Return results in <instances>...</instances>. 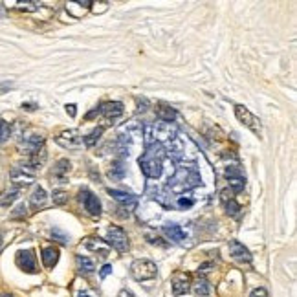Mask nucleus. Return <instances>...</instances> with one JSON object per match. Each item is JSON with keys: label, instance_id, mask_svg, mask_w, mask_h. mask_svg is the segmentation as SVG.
I'll return each mask as SVG.
<instances>
[{"label": "nucleus", "instance_id": "f257e3e1", "mask_svg": "<svg viewBox=\"0 0 297 297\" xmlns=\"http://www.w3.org/2000/svg\"><path fill=\"white\" fill-rule=\"evenodd\" d=\"M202 184L200 171L195 163H182L176 169V172L167 180V191L172 195H182L186 191H191Z\"/></svg>", "mask_w": 297, "mask_h": 297}, {"label": "nucleus", "instance_id": "f03ea898", "mask_svg": "<svg viewBox=\"0 0 297 297\" xmlns=\"http://www.w3.org/2000/svg\"><path fill=\"white\" fill-rule=\"evenodd\" d=\"M165 147L161 143H152L145 147V152L140 156L138 163L141 167V172L151 180H156L163 172V160H165Z\"/></svg>", "mask_w": 297, "mask_h": 297}, {"label": "nucleus", "instance_id": "7ed1b4c3", "mask_svg": "<svg viewBox=\"0 0 297 297\" xmlns=\"http://www.w3.org/2000/svg\"><path fill=\"white\" fill-rule=\"evenodd\" d=\"M165 147V154L167 156H171L174 161H184V160H195V152H197V147L193 145L189 138L186 136H176L169 140L167 143H163Z\"/></svg>", "mask_w": 297, "mask_h": 297}, {"label": "nucleus", "instance_id": "20e7f679", "mask_svg": "<svg viewBox=\"0 0 297 297\" xmlns=\"http://www.w3.org/2000/svg\"><path fill=\"white\" fill-rule=\"evenodd\" d=\"M131 275L134 281L138 282H145V281H152L156 279L158 275V268L156 264L149 259H136V261L131 264Z\"/></svg>", "mask_w": 297, "mask_h": 297}, {"label": "nucleus", "instance_id": "39448f33", "mask_svg": "<svg viewBox=\"0 0 297 297\" xmlns=\"http://www.w3.org/2000/svg\"><path fill=\"white\" fill-rule=\"evenodd\" d=\"M106 244L112 246L116 252L120 253H125L129 250V237H127V233L123 227L120 226H110L108 227V231H106Z\"/></svg>", "mask_w": 297, "mask_h": 297}, {"label": "nucleus", "instance_id": "423d86ee", "mask_svg": "<svg viewBox=\"0 0 297 297\" xmlns=\"http://www.w3.org/2000/svg\"><path fill=\"white\" fill-rule=\"evenodd\" d=\"M235 116H237V120L241 121L242 125L248 127L250 131L255 134V136L261 138L262 136V125H261V120L259 117H255L252 114V112L248 110L244 105H235Z\"/></svg>", "mask_w": 297, "mask_h": 297}, {"label": "nucleus", "instance_id": "0eeeda50", "mask_svg": "<svg viewBox=\"0 0 297 297\" xmlns=\"http://www.w3.org/2000/svg\"><path fill=\"white\" fill-rule=\"evenodd\" d=\"M55 141L59 143L61 147H63V149H70V151H77V149H81V147L85 145L81 132L76 131V129L61 132L59 136L55 138Z\"/></svg>", "mask_w": 297, "mask_h": 297}, {"label": "nucleus", "instance_id": "6e6552de", "mask_svg": "<svg viewBox=\"0 0 297 297\" xmlns=\"http://www.w3.org/2000/svg\"><path fill=\"white\" fill-rule=\"evenodd\" d=\"M191 275L187 272H174L172 273V279H171V286H172V293L174 295H184L191 290Z\"/></svg>", "mask_w": 297, "mask_h": 297}, {"label": "nucleus", "instance_id": "1a4fd4ad", "mask_svg": "<svg viewBox=\"0 0 297 297\" xmlns=\"http://www.w3.org/2000/svg\"><path fill=\"white\" fill-rule=\"evenodd\" d=\"M79 200L83 202V206L88 211V215H92V217H99L101 215V202L94 193H90L88 189H81Z\"/></svg>", "mask_w": 297, "mask_h": 297}, {"label": "nucleus", "instance_id": "9d476101", "mask_svg": "<svg viewBox=\"0 0 297 297\" xmlns=\"http://www.w3.org/2000/svg\"><path fill=\"white\" fill-rule=\"evenodd\" d=\"M17 264L20 270H24L26 273H35L37 272V259L33 250H22L17 253Z\"/></svg>", "mask_w": 297, "mask_h": 297}, {"label": "nucleus", "instance_id": "9b49d317", "mask_svg": "<svg viewBox=\"0 0 297 297\" xmlns=\"http://www.w3.org/2000/svg\"><path fill=\"white\" fill-rule=\"evenodd\" d=\"M10 176H11V182L17 184V186H30V184L35 182V172L30 171L28 167H20V165L11 169Z\"/></svg>", "mask_w": 297, "mask_h": 297}, {"label": "nucleus", "instance_id": "f8f14e48", "mask_svg": "<svg viewBox=\"0 0 297 297\" xmlns=\"http://www.w3.org/2000/svg\"><path fill=\"white\" fill-rule=\"evenodd\" d=\"M229 255H231L235 261L239 262H252V253H250V250H248L242 242L239 241H231L229 242Z\"/></svg>", "mask_w": 297, "mask_h": 297}, {"label": "nucleus", "instance_id": "ddd939ff", "mask_svg": "<svg viewBox=\"0 0 297 297\" xmlns=\"http://www.w3.org/2000/svg\"><path fill=\"white\" fill-rule=\"evenodd\" d=\"M42 143H44V138L40 136V134H28V136H24V140H22V143H20V147L24 149L28 154H37V152L40 151V147H42Z\"/></svg>", "mask_w": 297, "mask_h": 297}, {"label": "nucleus", "instance_id": "4468645a", "mask_svg": "<svg viewBox=\"0 0 297 297\" xmlns=\"http://www.w3.org/2000/svg\"><path fill=\"white\" fill-rule=\"evenodd\" d=\"M99 114H103L106 120H117L120 116H123V103H120V101L103 103L99 106Z\"/></svg>", "mask_w": 297, "mask_h": 297}, {"label": "nucleus", "instance_id": "2eb2a0df", "mask_svg": "<svg viewBox=\"0 0 297 297\" xmlns=\"http://www.w3.org/2000/svg\"><path fill=\"white\" fill-rule=\"evenodd\" d=\"M154 110H156V117L160 121H163V123H172L178 116L176 108H172V106L167 105V103H158Z\"/></svg>", "mask_w": 297, "mask_h": 297}, {"label": "nucleus", "instance_id": "dca6fc26", "mask_svg": "<svg viewBox=\"0 0 297 297\" xmlns=\"http://www.w3.org/2000/svg\"><path fill=\"white\" fill-rule=\"evenodd\" d=\"M161 231H163V235L172 242L186 241V231H184L178 224H165V226H161Z\"/></svg>", "mask_w": 297, "mask_h": 297}, {"label": "nucleus", "instance_id": "f3484780", "mask_svg": "<svg viewBox=\"0 0 297 297\" xmlns=\"http://www.w3.org/2000/svg\"><path fill=\"white\" fill-rule=\"evenodd\" d=\"M42 264H44L46 268H53L59 262V250L57 248H53V246H48V248H44L42 250Z\"/></svg>", "mask_w": 297, "mask_h": 297}, {"label": "nucleus", "instance_id": "a211bd4d", "mask_svg": "<svg viewBox=\"0 0 297 297\" xmlns=\"http://www.w3.org/2000/svg\"><path fill=\"white\" fill-rule=\"evenodd\" d=\"M86 248H88V250H92V252H97L103 259L108 257V253H110L108 246H106V244L101 241V239H94V237L86 239Z\"/></svg>", "mask_w": 297, "mask_h": 297}, {"label": "nucleus", "instance_id": "6ab92c4d", "mask_svg": "<svg viewBox=\"0 0 297 297\" xmlns=\"http://www.w3.org/2000/svg\"><path fill=\"white\" fill-rule=\"evenodd\" d=\"M30 204H31V207H33V209H40V207H44V204H46V191L40 186H37L35 189H33V193H31V197H30Z\"/></svg>", "mask_w": 297, "mask_h": 297}, {"label": "nucleus", "instance_id": "aec40b11", "mask_svg": "<svg viewBox=\"0 0 297 297\" xmlns=\"http://www.w3.org/2000/svg\"><path fill=\"white\" fill-rule=\"evenodd\" d=\"M125 174H127V167L121 160L114 161L110 165V169H108V178H110V180H123Z\"/></svg>", "mask_w": 297, "mask_h": 297}, {"label": "nucleus", "instance_id": "412c9836", "mask_svg": "<svg viewBox=\"0 0 297 297\" xmlns=\"http://www.w3.org/2000/svg\"><path fill=\"white\" fill-rule=\"evenodd\" d=\"M191 288H193V292H195V295H197V297H206V295H209V292H211L209 282H207L204 277H200L198 281L193 282Z\"/></svg>", "mask_w": 297, "mask_h": 297}, {"label": "nucleus", "instance_id": "4be33fe9", "mask_svg": "<svg viewBox=\"0 0 297 297\" xmlns=\"http://www.w3.org/2000/svg\"><path fill=\"white\" fill-rule=\"evenodd\" d=\"M76 262H77V268H79V272L85 273V275H88V273H94V270H96V264H94V261H92V259H88V257L77 255Z\"/></svg>", "mask_w": 297, "mask_h": 297}, {"label": "nucleus", "instance_id": "5701e85b", "mask_svg": "<svg viewBox=\"0 0 297 297\" xmlns=\"http://www.w3.org/2000/svg\"><path fill=\"white\" fill-rule=\"evenodd\" d=\"M108 195H110L114 200L121 202V204H134L136 197L132 193H125V191H117V189H108Z\"/></svg>", "mask_w": 297, "mask_h": 297}, {"label": "nucleus", "instance_id": "b1692460", "mask_svg": "<svg viewBox=\"0 0 297 297\" xmlns=\"http://www.w3.org/2000/svg\"><path fill=\"white\" fill-rule=\"evenodd\" d=\"M70 167H72V163L68 160H65V158H63V160H59L55 163V167H53V176L59 178V180H63V178H65L68 172H70Z\"/></svg>", "mask_w": 297, "mask_h": 297}, {"label": "nucleus", "instance_id": "393cba45", "mask_svg": "<svg viewBox=\"0 0 297 297\" xmlns=\"http://www.w3.org/2000/svg\"><path fill=\"white\" fill-rule=\"evenodd\" d=\"M103 131H105L103 127H96V129H94V131H92L88 136L83 138V141H85V147H94V145H96L97 141H99V138L103 136Z\"/></svg>", "mask_w": 297, "mask_h": 297}, {"label": "nucleus", "instance_id": "a878e982", "mask_svg": "<svg viewBox=\"0 0 297 297\" xmlns=\"http://www.w3.org/2000/svg\"><path fill=\"white\" fill-rule=\"evenodd\" d=\"M17 197H19V189H11V191H8V193H4V195H2V198H0V204H2L4 207H8V206H11V204L17 200Z\"/></svg>", "mask_w": 297, "mask_h": 297}, {"label": "nucleus", "instance_id": "bb28decb", "mask_svg": "<svg viewBox=\"0 0 297 297\" xmlns=\"http://www.w3.org/2000/svg\"><path fill=\"white\" fill-rule=\"evenodd\" d=\"M226 211H227V215H229V217H239V215H241V211H242V207H241V204H237V202H235V198H231V200L226 202Z\"/></svg>", "mask_w": 297, "mask_h": 297}, {"label": "nucleus", "instance_id": "cd10ccee", "mask_svg": "<svg viewBox=\"0 0 297 297\" xmlns=\"http://www.w3.org/2000/svg\"><path fill=\"white\" fill-rule=\"evenodd\" d=\"M246 186V178H229V191L235 195V193H241Z\"/></svg>", "mask_w": 297, "mask_h": 297}, {"label": "nucleus", "instance_id": "c85d7f7f", "mask_svg": "<svg viewBox=\"0 0 297 297\" xmlns=\"http://www.w3.org/2000/svg\"><path fill=\"white\" fill-rule=\"evenodd\" d=\"M10 134H11L10 123H8V121H4V120H0V145H2V143H4V141L10 138Z\"/></svg>", "mask_w": 297, "mask_h": 297}, {"label": "nucleus", "instance_id": "c756f323", "mask_svg": "<svg viewBox=\"0 0 297 297\" xmlns=\"http://www.w3.org/2000/svg\"><path fill=\"white\" fill-rule=\"evenodd\" d=\"M66 202H68V193L63 191V189L53 191V204H55V206H65Z\"/></svg>", "mask_w": 297, "mask_h": 297}, {"label": "nucleus", "instance_id": "7c9ffc66", "mask_svg": "<svg viewBox=\"0 0 297 297\" xmlns=\"http://www.w3.org/2000/svg\"><path fill=\"white\" fill-rule=\"evenodd\" d=\"M15 8L20 11H37L39 4L37 2H15Z\"/></svg>", "mask_w": 297, "mask_h": 297}, {"label": "nucleus", "instance_id": "2f4dec72", "mask_svg": "<svg viewBox=\"0 0 297 297\" xmlns=\"http://www.w3.org/2000/svg\"><path fill=\"white\" fill-rule=\"evenodd\" d=\"M226 176L227 178H246L239 165H229V167H227V169H226Z\"/></svg>", "mask_w": 297, "mask_h": 297}, {"label": "nucleus", "instance_id": "473e14b6", "mask_svg": "<svg viewBox=\"0 0 297 297\" xmlns=\"http://www.w3.org/2000/svg\"><path fill=\"white\" fill-rule=\"evenodd\" d=\"M193 204H195V200H193V198H184V197L178 198V202H176V206L180 207V209H189Z\"/></svg>", "mask_w": 297, "mask_h": 297}, {"label": "nucleus", "instance_id": "72a5a7b5", "mask_svg": "<svg viewBox=\"0 0 297 297\" xmlns=\"http://www.w3.org/2000/svg\"><path fill=\"white\" fill-rule=\"evenodd\" d=\"M51 235H53L55 239H59V242H63V244H66V242H68V237H66L65 233L61 231L59 227H53V229H51Z\"/></svg>", "mask_w": 297, "mask_h": 297}, {"label": "nucleus", "instance_id": "f704fd0d", "mask_svg": "<svg viewBox=\"0 0 297 297\" xmlns=\"http://www.w3.org/2000/svg\"><path fill=\"white\" fill-rule=\"evenodd\" d=\"M110 273H112V266H110V264H105V266L101 268L99 277H101V279H105V277H108V275H110Z\"/></svg>", "mask_w": 297, "mask_h": 297}, {"label": "nucleus", "instance_id": "c9c22d12", "mask_svg": "<svg viewBox=\"0 0 297 297\" xmlns=\"http://www.w3.org/2000/svg\"><path fill=\"white\" fill-rule=\"evenodd\" d=\"M250 297H268V292H266V288H255L252 292V295Z\"/></svg>", "mask_w": 297, "mask_h": 297}, {"label": "nucleus", "instance_id": "e433bc0d", "mask_svg": "<svg viewBox=\"0 0 297 297\" xmlns=\"http://www.w3.org/2000/svg\"><path fill=\"white\" fill-rule=\"evenodd\" d=\"M147 106H149V101H147L145 97H141V99L138 101V110H140V112H145Z\"/></svg>", "mask_w": 297, "mask_h": 297}, {"label": "nucleus", "instance_id": "4c0bfd02", "mask_svg": "<svg viewBox=\"0 0 297 297\" xmlns=\"http://www.w3.org/2000/svg\"><path fill=\"white\" fill-rule=\"evenodd\" d=\"M220 197H222V202L226 204L227 200H231V198H233V193H231V191H227V189H226V191H222V193H220Z\"/></svg>", "mask_w": 297, "mask_h": 297}, {"label": "nucleus", "instance_id": "58836bf2", "mask_svg": "<svg viewBox=\"0 0 297 297\" xmlns=\"http://www.w3.org/2000/svg\"><path fill=\"white\" fill-rule=\"evenodd\" d=\"M22 215H26V206H19L13 213V217H22Z\"/></svg>", "mask_w": 297, "mask_h": 297}, {"label": "nucleus", "instance_id": "ea45409f", "mask_svg": "<svg viewBox=\"0 0 297 297\" xmlns=\"http://www.w3.org/2000/svg\"><path fill=\"white\" fill-rule=\"evenodd\" d=\"M117 297H136L134 293L131 292V290H127V288H123L120 293H117Z\"/></svg>", "mask_w": 297, "mask_h": 297}, {"label": "nucleus", "instance_id": "a19ab883", "mask_svg": "<svg viewBox=\"0 0 297 297\" xmlns=\"http://www.w3.org/2000/svg\"><path fill=\"white\" fill-rule=\"evenodd\" d=\"M66 112H68V114L74 117V116H76V105H66Z\"/></svg>", "mask_w": 297, "mask_h": 297}, {"label": "nucleus", "instance_id": "79ce46f5", "mask_svg": "<svg viewBox=\"0 0 297 297\" xmlns=\"http://www.w3.org/2000/svg\"><path fill=\"white\" fill-rule=\"evenodd\" d=\"M77 297H90V295H88V293H85V292H81V293H79V295H77Z\"/></svg>", "mask_w": 297, "mask_h": 297}, {"label": "nucleus", "instance_id": "37998d69", "mask_svg": "<svg viewBox=\"0 0 297 297\" xmlns=\"http://www.w3.org/2000/svg\"><path fill=\"white\" fill-rule=\"evenodd\" d=\"M0 297H13V295H10V293H2Z\"/></svg>", "mask_w": 297, "mask_h": 297}, {"label": "nucleus", "instance_id": "c03bdc74", "mask_svg": "<svg viewBox=\"0 0 297 297\" xmlns=\"http://www.w3.org/2000/svg\"><path fill=\"white\" fill-rule=\"evenodd\" d=\"M0 244H2V241H0Z\"/></svg>", "mask_w": 297, "mask_h": 297}]
</instances>
